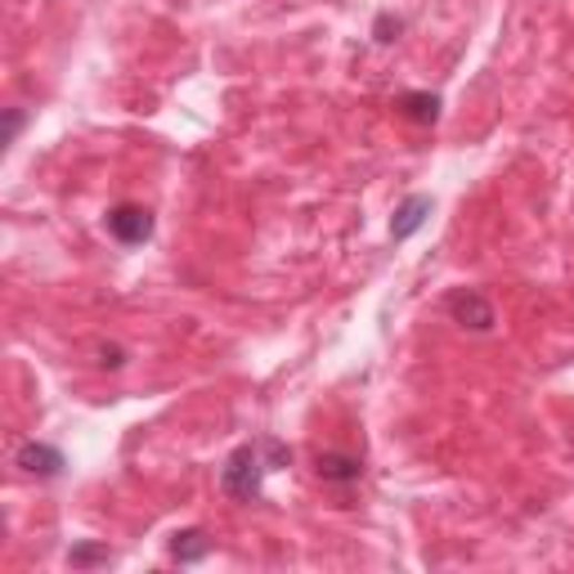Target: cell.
Wrapping results in <instances>:
<instances>
[{"mask_svg": "<svg viewBox=\"0 0 574 574\" xmlns=\"http://www.w3.org/2000/svg\"><path fill=\"white\" fill-rule=\"evenodd\" d=\"M292 463V449H283L279 440H256V444H239L234 453L224 457L220 467V490L239 503H256L265 472H279Z\"/></svg>", "mask_w": 574, "mask_h": 574, "instance_id": "6da1fadb", "label": "cell"}, {"mask_svg": "<svg viewBox=\"0 0 574 574\" xmlns=\"http://www.w3.org/2000/svg\"><path fill=\"white\" fill-rule=\"evenodd\" d=\"M444 310H449L453 323H463V328H472V332H490V328L499 323L494 305H490L481 292H472V288L449 292V296H444Z\"/></svg>", "mask_w": 574, "mask_h": 574, "instance_id": "7a4b0ae2", "label": "cell"}, {"mask_svg": "<svg viewBox=\"0 0 574 574\" xmlns=\"http://www.w3.org/2000/svg\"><path fill=\"white\" fill-rule=\"evenodd\" d=\"M108 234L118 239V243H127V248L149 243L153 239V215L144 207H135V202H122V207L108 211Z\"/></svg>", "mask_w": 574, "mask_h": 574, "instance_id": "3957f363", "label": "cell"}, {"mask_svg": "<svg viewBox=\"0 0 574 574\" xmlns=\"http://www.w3.org/2000/svg\"><path fill=\"white\" fill-rule=\"evenodd\" d=\"M14 467H23L28 476H59V472H63V453L50 449V444L28 440V444H19V453H14Z\"/></svg>", "mask_w": 574, "mask_h": 574, "instance_id": "277c9868", "label": "cell"}, {"mask_svg": "<svg viewBox=\"0 0 574 574\" xmlns=\"http://www.w3.org/2000/svg\"><path fill=\"white\" fill-rule=\"evenodd\" d=\"M426 215H431V198H426V193L404 198V207H400V211H395V220H391V239H395V243L413 239L417 229L426 224Z\"/></svg>", "mask_w": 574, "mask_h": 574, "instance_id": "5b68a950", "label": "cell"}, {"mask_svg": "<svg viewBox=\"0 0 574 574\" xmlns=\"http://www.w3.org/2000/svg\"><path fill=\"white\" fill-rule=\"evenodd\" d=\"M314 467H319L323 481H360L364 476V463L351 457V453H319Z\"/></svg>", "mask_w": 574, "mask_h": 574, "instance_id": "8992f818", "label": "cell"}, {"mask_svg": "<svg viewBox=\"0 0 574 574\" xmlns=\"http://www.w3.org/2000/svg\"><path fill=\"white\" fill-rule=\"evenodd\" d=\"M207 552H211V538H207L202 530H184V534H175V538H171V556H175V561H184V565L202 561Z\"/></svg>", "mask_w": 574, "mask_h": 574, "instance_id": "52a82bcc", "label": "cell"}, {"mask_svg": "<svg viewBox=\"0 0 574 574\" xmlns=\"http://www.w3.org/2000/svg\"><path fill=\"white\" fill-rule=\"evenodd\" d=\"M400 103H404L409 118H417V122H435L440 118V99L435 94H404Z\"/></svg>", "mask_w": 574, "mask_h": 574, "instance_id": "ba28073f", "label": "cell"}, {"mask_svg": "<svg viewBox=\"0 0 574 574\" xmlns=\"http://www.w3.org/2000/svg\"><path fill=\"white\" fill-rule=\"evenodd\" d=\"M68 561L72 565H94V561H108V547H72Z\"/></svg>", "mask_w": 574, "mask_h": 574, "instance_id": "9c48e42d", "label": "cell"}, {"mask_svg": "<svg viewBox=\"0 0 574 574\" xmlns=\"http://www.w3.org/2000/svg\"><path fill=\"white\" fill-rule=\"evenodd\" d=\"M99 355H103V360H99V364H103V369H122V364H127V360H122V351H118V346H112V351H99Z\"/></svg>", "mask_w": 574, "mask_h": 574, "instance_id": "30bf717a", "label": "cell"}]
</instances>
